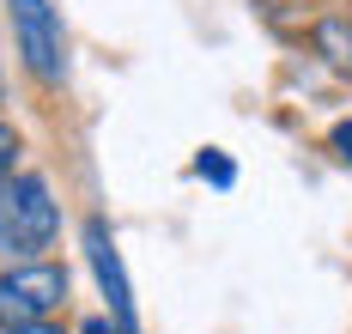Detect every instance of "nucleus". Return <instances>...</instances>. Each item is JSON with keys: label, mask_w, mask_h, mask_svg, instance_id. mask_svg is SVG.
Segmentation results:
<instances>
[{"label": "nucleus", "mask_w": 352, "mask_h": 334, "mask_svg": "<svg viewBox=\"0 0 352 334\" xmlns=\"http://www.w3.org/2000/svg\"><path fill=\"white\" fill-rule=\"evenodd\" d=\"M55 231H61V207H55V194L36 170L0 183V256L36 261L55 243Z\"/></svg>", "instance_id": "obj_1"}, {"label": "nucleus", "mask_w": 352, "mask_h": 334, "mask_svg": "<svg viewBox=\"0 0 352 334\" xmlns=\"http://www.w3.org/2000/svg\"><path fill=\"white\" fill-rule=\"evenodd\" d=\"M61 304H67V267L55 261H19L0 274V329L49 322Z\"/></svg>", "instance_id": "obj_2"}, {"label": "nucleus", "mask_w": 352, "mask_h": 334, "mask_svg": "<svg viewBox=\"0 0 352 334\" xmlns=\"http://www.w3.org/2000/svg\"><path fill=\"white\" fill-rule=\"evenodd\" d=\"M6 6H12V43L25 55V67L43 85H61V74H67V37H61L55 6L49 0H6Z\"/></svg>", "instance_id": "obj_3"}, {"label": "nucleus", "mask_w": 352, "mask_h": 334, "mask_svg": "<svg viewBox=\"0 0 352 334\" xmlns=\"http://www.w3.org/2000/svg\"><path fill=\"white\" fill-rule=\"evenodd\" d=\"M85 256H91V274H98V286H104L109 310H116V329L140 334V322H134V292H128V274H122V256H116V237H109V225L98 219V213L85 219Z\"/></svg>", "instance_id": "obj_4"}, {"label": "nucleus", "mask_w": 352, "mask_h": 334, "mask_svg": "<svg viewBox=\"0 0 352 334\" xmlns=\"http://www.w3.org/2000/svg\"><path fill=\"white\" fill-rule=\"evenodd\" d=\"M195 170H201V177H207L212 188H231V183H237V164H231V158H225L219 146H207V152H201V158H195Z\"/></svg>", "instance_id": "obj_5"}, {"label": "nucleus", "mask_w": 352, "mask_h": 334, "mask_svg": "<svg viewBox=\"0 0 352 334\" xmlns=\"http://www.w3.org/2000/svg\"><path fill=\"white\" fill-rule=\"evenodd\" d=\"M328 152H334L340 164H352V122H334V134H328Z\"/></svg>", "instance_id": "obj_6"}, {"label": "nucleus", "mask_w": 352, "mask_h": 334, "mask_svg": "<svg viewBox=\"0 0 352 334\" xmlns=\"http://www.w3.org/2000/svg\"><path fill=\"white\" fill-rule=\"evenodd\" d=\"M12 152H19V134H12V122H0V183L12 177Z\"/></svg>", "instance_id": "obj_7"}, {"label": "nucleus", "mask_w": 352, "mask_h": 334, "mask_svg": "<svg viewBox=\"0 0 352 334\" xmlns=\"http://www.w3.org/2000/svg\"><path fill=\"white\" fill-rule=\"evenodd\" d=\"M0 334H61L55 322H25V329H0Z\"/></svg>", "instance_id": "obj_8"}, {"label": "nucleus", "mask_w": 352, "mask_h": 334, "mask_svg": "<svg viewBox=\"0 0 352 334\" xmlns=\"http://www.w3.org/2000/svg\"><path fill=\"white\" fill-rule=\"evenodd\" d=\"M79 334H122V329H109L104 316H91V322H85V329H79Z\"/></svg>", "instance_id": "obj_9"}]
</instances>
